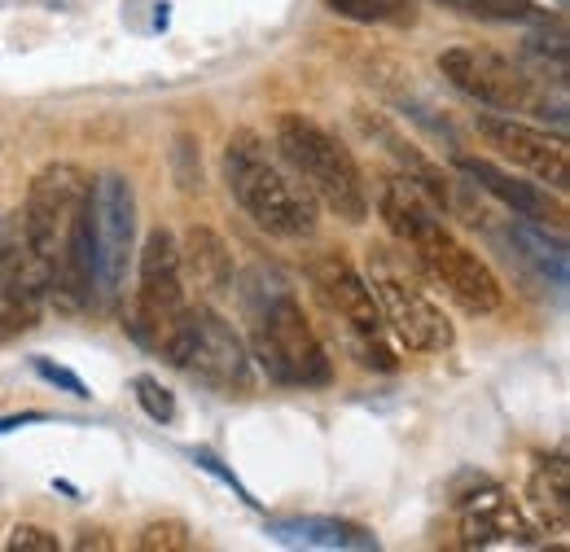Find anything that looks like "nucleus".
<instances>
[{"instance_id": "0eeeda50", "label": "nucleus", "mask_w": 570, "mask_h": 552, "mask_svg": "<svg viewBox=\"0 0 570 552\" xmlns=\"http://www.w3.org/2000/svg\"><path fill=\"white\" fill-rule=\"evenodd\" d=\"M180 373H189L194 382L212 386L219 395H246L255 386V368H250V351L237 338V329L207 303H189L176 338L163 351Z\"/></svg>"}, {"instance_id": "1a4fd4ad", "label": "nucleus", "mask_w": 570, "mask_h": 552, "mask_svg": "<svg viewBox=\"0 0 570 552\" xmlns=\"http://www.w3.org/2000/svg\"><path fill=\"white\" fill-rule=\"evenodd\" d=\"M189 312L185 294V264L171 233H149L141 246V273H137V307H132V338L149 351H167L180 321Z\"/></svg>"}, {"instance_id": "20e7f679", "label": "nucleus", "mask_w": 570, "mask_h": 552, "mask_svg": "<svg viewBox=\"0 0 570 552\" xmlns=\"http://www.w3.org/2000/svg\"><path fill=\"white\" fill-rule=\"evenodd\" d=\"M224 185L264 233L303 241L316 233V198L268 154L255 132H233L224 145Z\"/></svg>"}, {"instance_id": "9b49d317", "label": "nucleus", "mask_w": 570, "mask_h": 552, "mask_svg": "<svg viewBox=\"0 0 570 552\" xmlns=\"http://www.w3.org/2000/svg\"><path fill=\"white\" fill-rule=\"evenodd\" d=\"M439 75L470 101L488 106V110H500V115H527V110H540L544 97L535 92V79L518 62L500 58L492 49H448L439 58Z\"/></svg>"}, {"instance_id": "f8f14e48", "label": "nucleus", "mask_w": 570, "mask_h": 552, "mask_svg": "<svg viewBox=\"0 0 570 552\" xmlns=\"http://www.w3.org/2000/svg\"><path fill=\"white\" fill-rule=\"evenodd\" d=\"M461 549H531L540 526L500 483H474L452 500Z\"/></svg>"}, {"instance_id": "f257e3e1", "label": "nucleus", "mask_w": 570, "mask_h": 552, "mask_svg": "<svg viewBox=\"0 0 570 552\" xmlns=\"http://www.w3.org/2000/svg\"><path fill=\"white\" fill-rule=\"evenodd\" d=\"M377 210L391 228V237L413 255V264L422 268L434 289H443L461 312L470 316H492L504 303L497 273L443 224L439 207L422 194V185L395 176L382 185L377 194Z\"/></svg>"}, {"instance_id": "f3484780", "label": "nucleus", "mask_w": 570, "mask_h": 552, "mask_svg": "<svg viewBox=\"0 0 570 552\" xmlns=\"http://www.w3.org/2000/svg\"><path fill=\"white\" fill-rule=\"evenodd\" d=\"M518 219V215H513ZM513 246L522 250V259L540 273V280H549L553 289H567V241L549 237V224L535 219H518L513 224Z\"/></svg>"}, {"instance_id": "6ab92c4d", "label": "nucleus", "mask_w": 570, "mask_h": 552, "mask_svg": "<svg viewBox=\"0 0 570 552\" xmlns=\"http://www.w3.org/2000/svg\"><path fill=\"white\" fill-rule=\"evenodd\" d=\"M325 9L347 22H364V27H413L417 22L413 0H325Z\"/></svg>"}, {"instance_id": "423d86ee", "label": "nucleus", "mask_w": 570, "mask_h": 552, "mask_svg": "<svg viewBox=\"0 0 570 552\" xmlns=\"http://www.w3.org/2000/svg\"><path fill=\"white\" fill-rule=\"evenodd\" d=\"M307 285L321 298V307L330 312V321L338 325L347 351L356 355L364 368H377V373H395L400 368V346L391 343L382 307H377L368 280L343 255H330V250L316 255L307 264Z\"/></svg>"}, {"instance_id": "4be33fe9", "label": "nucleus", "mask_w": 570, "mask_h": 552, "mask_svg": "<svg viewBox=\"0 0 570 552\" xmlns=\"http://www.w3.org/2000/svg\"><path fill=\"white\" fill-rule=\"evenodd\" d=\"M137 549H194V540H189V526H180V522H149L141 540H137Z\"/></svg>"}, {"instance_id": "6e6552de", "label": "nucleus", "mask_w": 570, "mask_h": 552, "mask_svg": "<svg viewBox=\"0 0 570 552\" xmlns=\"http://www.w3.org/2000/svg\"><path fill=\"white\" fill-rule=\"evenodd\" d=\"M137 237V194L132 180L106 171L88 180V259H92V298L115 303L124 294Z\"/></svg>"}, {"instance_id": "2eb2a0df", "label": "nucleus", "mask_w": 570, "mask_h": 552, "mask_svg": "<svg viewBox=\"0 0 570 552\" xmlns=\"http://www.w3.org/2000/svg\"><path fill=\"white\" fill-rule=\"evenodd\" d=\"M452 162H456V171H461V176H465L474 189L492 194L500 207H509L518 219H535V224H558V219H562V207H558V203H553L544 189L522 185L518 176L500 171L497 162H488V158H470V154H456Z\"/></svg>"}, {"instance_id": "9d476101", "label": "nucleus", "mask_w": 570, "mask_h": 552, "mask_svg": "<svg viewBox=\"0 0 570 552\" xmlns=\"http://www.w3.org/2000/svg\"><path fill=\"white\" fill-rule=\"evenodd\" d=\"M368 289L382 307V321L391 329V338L409 351H422V355H439L456 343V329L452 321L443 316V307L430 298L426 289L413 280L409 273H400L386 255L373 259V273H368Z\"/></svg>"}, {"instance_id": "dca6fc26", "label": "nucleus", "mask_w": 570, "mask_h": 552, "mask_svg": "<svg viewBox=\"0 0 570 552\" xmlns=\"http://www.w3.org/2000/svg\"><path fill=\"white\" fill-rule=\"evenodd\" d=\"M268 535L294 549H377L364 526L338 518H277L268 522Z\"/></svg>"}, {"instance_id": "4468645a", "label": "nucleus", "mask_w": 570, "mask_h": 552, "mask_svg": "<svg viewBox=\"0 0 570 552\" xmlns=\"http://www.w3.org/2000/svg\"><path fill=\"white\" fill-rule=\"evenodd\" d=\"M474 128L488 140V149H497L504 162L531 171L540 185H549L558 194L570 189V149L562 137H553L544 128H531L513 115H479Z\"/></svg>"}, {"instance_id": "412c9836", "label": "nucleus", "mask_w": 570, "mask_h": 552, "mask_svg": "<svg viewBox=\"0 0 570 552\" xmlns=\"http://www.w3.org/2000/svg\"><path fill=\"white\" fill-rule=\"evenodd\" d=\"M137 400H141V408L149 421H158V425H167L171 416H176V400H171V391L163 386V382H154V377H137Z\"/></svg>"}, {"instance_id": "ddd939ff", "label": "nucleus", "mask_w": 570, "mask_h": 552, "mask_svg": "<svg viewBox=\"0 0 570 552\" xmlns=\"http://www.w3.org/2000/svg\"><path fill=\"white\" fill-rule=\"evenodd\" d=\"M49 303V273L22 237V224H0V343L40 325Z\"/></svg>"}, {"instance_id": "f03ea898", "label": "nucleus", "mask_w": 570, "mask_h": 552, "mask_svg": "<svg viewBox=\"0 0 570 552\" xmlns=\"http://www.w3.org/2000/svg\"><path fill=\"white\" fill-rule=\"evenodd\" d=\"M22 237L49 273V298L67 312L92 303V259H88V176L75 162H49L31 176L22 203Z\"/></svg>"}, {"instance_id": "39448f33", "label": "nucleus", "mask_w": 570, "mask_h": 552, "mask_svg": "<svg viewBox=\"0 0 570 552\" xmlns=\"http://www.w3.org/2000/svg\"><path fill=\"white\" fill-rule=\"evenodd\" d=\"M277 149L316 203H325L338 219L364 224V215H368L364 176H360L352 149L330 128H321L316 119H307L298 110H285L277 119Z\"/></svg>"}, {"instance_id": "b1692460", "label": "nucleus", "mask_w": 570, "mask_h": 552, "mask_svg": "<svg viewBox=\"0 0 570 552\" xmlns=\"http://www.w3.org/2000/svg\"><path fill=\"white\" fill-rule=\"evenodd\" d=\"M36 373H40L45 382H53V386H67L75 400H88V386H83L75 373H67V368H53V364H49V359H40V355H36Z\"/></svg>"}, {"instance_id": "aec40b11", "label": "nucleus", "mask_w": 570, "mask_h": 552, "mask_svg": "<svg viewBox=\"0 0 570 552\" xmlns=\"http://www.w3.org/2000/svg\"><path fill=\"white\" fill-rule=\"evenodd\" d=\"M434 4L474 22H549V13L535 0H434Z\"/></svg>"}, {"instance_id": "7ed1b4c3", "label": "nucleus", "mask_w": 570, "mask_h": 552, "mask_svg": "<svg viewBox=\"0 0 570 552\" xmlns=\"http://www.w3.org/2000/svg\"><path fill=\"white\" fill-rule=\"evenodd\" d=\"M246 325H250V359L277 382L294 391H316L334 382V359L325 343L316 338L312 321L303 316L298 298L285 289L277 276L255 273L242 289Z\"/></svg>"}, {"instance_id": "a211bd4d", "label": "nucleus", "mask_w": 570, "mask_h": 552, "mask_svg": "<svg viewBox=\"0 0 570 552\" xmlns=\"http://www.w3.org/2000/svg\"><path fill=\"white\" fill-rule=\"evenodd\" d=\"M180 264H189V273L198 280V289H224L233 280V259L224 250V241L207 233V228H194L185 250H180Z\"/></svg>"}, {"instance_id": "5701e85b", "label": "nucleus", "mask_w": 570, "mask_h": 552, "mask_svg": "<svg viewBox=\"0 0 570 552\" xmlns=\"http://www.w3.org/2000/svg\"><path fill=\"white\" fill-rule=\"evenodd\" d=\"M9 549L13 552H58V535H49L45 526H13L9 531Z\"/></svg>"}]
</instances>
